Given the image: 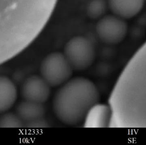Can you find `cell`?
<instances>
[{"label":"cell","mask_w":146,"mask_h":145,"mask_svg":"<svg viewBox=\"0 0 146 145\" xmlns=\"http://www.w3.org/2000/svg\"><path fill=\"white\" fill-rule=\"evenodd\" d=\"M99 100V92L92 81L74 77L60 86L55 94L53 110L62 122L75 125L83 121L89 110Z\"/></svg>","instance_id":"obj_1"},{"label":"cell","mask_w":146,"mask_h":145,"mask_svg":"<svg viewBox=\"0 0 146 145\" xmlns=\"http://www.w3.org/2000/svg\"><path fill=\"white\" fill-rule=\"evenodd\" d=\"M63 53L73 70L81 71L88 69L93 64L96 48L92 41L86 37L76 36L67 42Z\"/></svg>","instance_id":"obj_2"},{"label":"cell","mask_w":146,"mask_h":145,"mask_svg":"<svg viewBox=\"0 0 146 145\" xmlns=\"http://www.w3.org/2000/svg\"><path fill=\"white\" fill-rule=\"evenodd\" d=\"M74 71L63 53H50L44 58L40 75L51 87H60L72 78Z\"/></svg>","instance_id":"obj_3"},{"label":"cell","mask_w":146,"mask_h":145,"mask_svg":"<svg viewBox=\"0 0 146 145\" xmlns=\"http://www.w3.org/2000/svg\"><path fill=\"white\" fill-rule=\"evenodd\" d=\"M129 31L127 20L113 14L105 15L97 21L95 31L103 43L116 45L126 38Z\"/></svg>","instance_id":"obj_4"},{"label":"cell","mask_w":146,"mask_h":145,"mask_svg":"<svg viewBox=\"0 0 146 145\" xmlns=\"http://www.w3.org/2000/svg\"><path fill=\"white\" fill-rule=\"evenodd\" d=\"M50 88L41 75L30 76L22 83L21 95L25 100L44 104L50 96Z\"/></svg>","instance_id":"obj_5"},{"label":"cell","mask_w":146,"mask_h":145,"mask_svg":"<svg viewBox=\"0 0 146 145\" xmlns=\"http://www.w3.org/2000/svg\"><path fill=\"white\" fill-rule=\"evenodd\" d=\"M111 117L110 106L97 103L87 113L83 121L84 127H107L110 125Z\"/></svg>","instance_id":"obj_6"},{"label":"cell","mask_w":146,"mask_h":145,"mask_svg":"<svg viewBox=\"0 0 146 145\" xmlns=\"http://www.w3.org/2000/svg\"><path fill=\"white\" fill-rule=\"evenodd\" d=\"M109 9L124 19L134 18L142 11L145 0H107Z\"/></svg>","instance_id":"obj_7"},{"label":"cell","mask_w":146,"mask_h":145,"mask_svg":"<svg viewBox=\"0 0 146 145\" xmlns=\"http://www.w3.org/2000/svg\"><path fill=\"white\" fill-rule=\"evenodd\" d=\"M17 95L15 83L7 77L0 75V115L8 111L13 106Z\"/></svg>","instance_id":"obj_8"},{"label":"cell","mask_w":146,"mask_h":145,"mask_svg":"<svg viewBox=\"0 0 146 145\" xmlns=\"http://www.w3.org/2000/svg\"><path fill=\"white\" fill-rule=\"evenodd\" d=\"M15 111L25 123L44 117L45 109L43 104L24 100L17 105Z\"/></svg>","instance_id":"obj_9"},{"label":"cell","mask_w":146,"mask_h":145,"mask_svg":"<svg viewBox=\"0 0 146 145\" xmlns=\"http://www.w3.org/2000/svg\"><path fill=\"white\" fill-rule=\"evenodd\" d=\"M108 9L107 0H90L87 5L86 13L90 18L98 20L106 15Z\"/></svg>","instance_id":"obj_10"},{"label":"cell","mask_w":146,"mask_h":145,"mask_svg":"<svg viewBox=\"0 0 146 145\" xmlns=\"http://www.w3.org/2000/svg\"><path fill=\"white\" fill-rule=\"evenodd\" d=\"M24 127L25 123L16 113L7 112L0 115V128H20Z\"/></svg>","instance_id":"obj_11"},{"label":"cell","mask_w":146,"mask_h":145,"mask_svg":"<svg viewBox=\"0 0 146 145\" xmlns=\"http://www.w3.org/2000/svg\"><path fill=\"white\" fill-rule=\"evenodd\" d=\"M49 127V124L48 122L43 118L36 119L29 122L25 123L24 127L28 128L38 129L46 128Z\"/></svg>","instance_id":"obj_12"}]
</instances>
